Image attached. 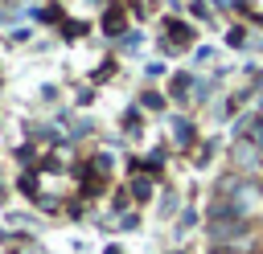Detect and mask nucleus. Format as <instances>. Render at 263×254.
Masks as SVG:
<instances>
[{
  "label": "nucleus",
  "mask_w": 263,
  "mask_h": 254,
  "mask_svg": "<svg viewBox=\"0 0 263 254\" xmlns=\"http://www.w3.org/2000/svg\"><path fill=\"white\" fill-rule=\"evenodd\" d=\"M226 205H230V213H234V217H242V221H247L251 213H259V209H263V188H259V184H251V180H238V184L230 188V201H226Z\"/></svg>",
  "instance_id": "nucleus-1"
},
{
  "label": "nucleus",
  "mask_w": 263,
  "mask_h": 254,
  "mask_svg": "<svg viewBox=\"0 0 263 254\" xmlns=\"http://www.w3.org/2000/svg\"><path fill=\"white\" fill-rule=\"evenodd\" d=\"M238 238H247V221H238V217H214L210 221V242L214 246H226V242H238Z\"/></svg>",
  "instance_id": "nucleus-2"
},
{
  "label": "nucleus",
  "mask_w": 263,
  "mask_h": 254,
  "mask_svg": "<svg viewBox=\"0 0 263 254\" xmlns=\"http://www.w3.org/2000/svg\"><path fill=\"white\" fill-rule=\"evenodd\" d=\"M230 156H234V164H238V168H242V172H255V168H259V164H263V152H259V147H255V143H251V139H238V143H234V152H230Z\"/></svg>",
  "instance_id": "nucleus-3"
},
{
  "label": "nucleus",
  "mask_w": 263,
  "mask_h": 254,
  "mask_svg": "<svg viewBox=\"0 0 263 254\" xmlns=\"http://www.w3.org/2000/svg\"><path fill=\"white\" fill-rule=\"evenodd\" d=\"M242 131H247L242 139H251V143H255V147L263 152V115H255V119H247V127H242Z\"/></svg>",
  "instance_id": "nucleus-4"
},
{
  "label": "nucleus",
  "mask_w": 263,
  "mask_h": 254,
  "mask_svg": "<svg viewBox=\"0 0 263 254\" xmlns=\"http://www.w3.org/2000/svg\"><path fill=\"white\" fill-rule=\"evenodd\" d=\"M189 86H193V78H189V74H181V78L173 82V94H177V98H185V94H189Z\"/></svg>",
  "instance_id": "nucleus-5"
},
{
  "label": "nucleus",
  "mask_w": 263,
  "mask_h": 254,
  "mask_svg": "<svg viewBox=\"0 0 263 254\" xmlns=\"http://www.w3.org/2000/svg\"><path fill=\"white\" fill-rule=\"evenodd\" d=\"M177 139H181V143H189V139H193V127H189L185 119H177Z\"/></svg>",
  "instance_id": "nucleus-6"
},
{
  "label": "nucleus",
  "mask_w": 263,
  "mask_h": 254,
  "mask_svg": "<svg viewBox=\"0 0 263 254\" xmlns=\"http://www.w3.org/2000/svg\"><path fill=\"white\" fill-rule=\"evenodd\" d=\"M144 107H152V111H160V107H164V98H160V94H144Z\"/></svg>",
  "instance_id": "nucleus-7"
},
{
  "label": "nucleus",
  "mask_w": 263,
  "mask_h": 254,
  "mask_svg": "<svg viewBox=\"0 0 263 254\" xmlns=\"http://www.w3.org/2000/svg\"><path fill=\"white\" fill-rule=\"evenodd\" d=\"M168 29H173V37H177V41H189V29H185V25H168Z\"/></svg>",
  "instance_id": "nucleus-8"
},
{
  "label": "nucleus",
  "mask_w": 263,
  "mask_h": 254,
  "mask_svg": "<svg viewBox=\"0 0 263 254\" xmlns=\"http://www.w3.org/2000/svg\"><path fill=\"white\" fill-rule=\"evenodd\" d=\"M132 188H136V197H148V193H152V184H148V180H136Z\"/></svg>",
  "instance_id": "nucleus-9"
},
{
  "label": "nucleus",
  "mask_w": 263,
  "mask_h": 254,
  "mask_svg": "<svg viewBox=\"0 0 263 254\" xmlns=\"http://www.w3.org/2000/svg\"><path fill=\"white\" fill-rule=\"evenodd\" d=\"M0 197H4V193H0Z\"/></svg>",
  "instance_id": "nucleus-10"
}]
</instances>
